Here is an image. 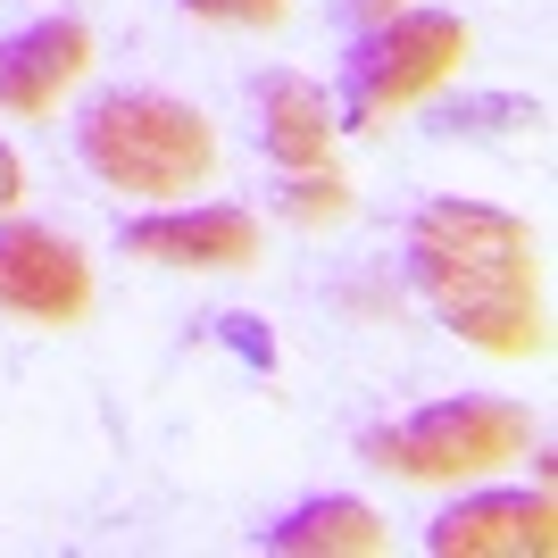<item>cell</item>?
I'll return each mask as SVG.
<instances>
[{"label":"cell","mask_w":558,"mask_h":558,"mask_svg":"<svg viewBox=\"0 0 558 558\" xmlns=\"http://www.w3.org/2000/svg\"><path fill=\"white\" fill-rule=\"evenodd\" d=\"M409 283L459 342L484 359H534L542 350V258L525 217L492 201H425L409 217Z\"/></svg>","instance_id":"obj_1"},{"label":"cell","mask_w":558,"mask_h":558,"mask_svg":"<svg viewBox=\"0 0 558 558\" xmlns=\"http://www.w3.org/2000/svg\"><path fill=\"white\" fill-rule=\"evenodd\" d=\"M75 159L125 201H184V192L209 184L217 134L192 100L134 84V93H100L75 117Z\"/></svg>","instance_id":"obj_2"},{"label":"cell","mask_w":558,"mask_h":558,"mask_svg":"<svg viewBox=\"0 0 558 558\" xmlns=\"http://www.w3.org/2000/svg\"><path fill=\"white\" fill-rule=\"evenodd\" d=\"M534 442V417L517 400H484V392H459V400H434L400 425H375L367 459L384 475H409V484H466V475H492V466L525 459Z\"/></svg>","instance_id":"obj_3"},{"label":"cell","mask_w":558,"mask_h":558,"mask_svg":"<svg viewBox=\"0 0 558 558\" xmlns=\"http://www.w3.org/2000/svg\"><path fill=\"white\" fill-rule=\"evenodd\" d=\"M475 50L450 9H400V17L367 25L359 43H350V68H342V117L350 134H375V125H392L400 109H417L442 75H459V59Z\"/></svg>","instance_id":"obj_4"},{"label":"cell","mask_w":558,"mask_h":558,"mask_svg":"<svg viewBox=\"0 0 558 558\" xmlns=\"http://www.w3.org/2000/svg\"><path fill=\"white\" fill-rule=\"evenodd\" d=\"M0 308L25 326H84L93 308V258L59 226L0 217Z\"/></svg>","instance_id":"obj_5"},{"label":"cell","mask_w":558,"mask_h":558,"mask_svg":"<svg viewBox=\"0 0 558 558\" xmlns=\"http://www.w3.org/2000/svg\"><path fill=\"white\" fill-rule=\"evenodd\" d=\"M558 525H550V492H475L459 509H442L425 525L434 558H550Z\"/></svg>","instance_id":"obj_6"},{"label":"cell","mask_w":558,"mask_h":558,"mask_svg":"<svg viewBox=\"0 0 558 558\" xmlns=\"http://www.w3.org/2000/svg\"><path fill=\"white\" fill-rule=\"evenodd\" d=\"M125 251L150 258V267H209V276H226V267H258V217L226 209V201H209V209H159V217L125 226Z\"/></svg>","instance_id":"obj_7"},{"label":"cell","mask_w":558,"mask_h":558,"mask_svg":"<svg viewBox=\"0 0 558 558\" xmlns=\"http://www.w3.org/2000/svg\"><path fill=\"white\" fill-rule=\"evenodd\" d=\"M93 68V25L84 17H34L0 43V109L9 117H50L59 93Z\"/></svg>","instance_id":"obj_8"},{"label":"cell","mask_w":558,"mask_h":558,"mask_svg":"<svg viewBox=\"0 0 558 558\" xmlns=\"http://www.w3.org/2000/svg\"><path fill=\"white\" fill-rule=\"evenodd\" d=\"M384 517L367 500H350V492H317L301 509H283L276 525H258V550L276 558H375L384 550Z\"/></svg>","instance_id":"obj_9"},{"label":"cell","mask_w":558,"mask_h":558,"mask_svg":"<svg viewBox=\"0 0 558 558\" xmlns=\"http://www.w3.org/2000/svg\"><path fill=\"white\" fill-rule=\"evenodd\" d=\"M333 100L308 84V75H267L258 84V150L283 167V175H301V167H333Z\"/></svg>","instance_id":"obj_10"},{"label":"cell","mask_w":558,"mask_h":558,"mask_svg":"<svg viewBox=\"0 0 558 558\" xmlns=\"http://www.w3.org/2000/svg\"><path fill=\"white\" fill-rule=\"evenodd\" d=\"M276 209L292 217V226H342L350 217V184L333 175V167H301V175H283V192H276Z\"/></svg>","instance_id":"obj_11"},{"label":"cell","mask_w":558,"mask_h":558,"mask_svg":"<svg viewBox=\"0 0 558 558\" xmlns=\"http://www.w3.org/2000/svg\"><path fill=\"white\" fill-rule=\"evenodd\" d=\"M175 9H192L209 25H276L283 17V0H175Z\"/></svg>","instance_id":"obj_12"},{"label":"cell","mask_w":558,"mask_h":558,"mask_svg":"<svg viewBox=\"0 0 558 558\" xmlns=\"http://www.w3.org/2000/svg\"><path fill=\"white\" fill-rule=\"evenodd\" d=\"M217 326H226V342L242 350V359H258V367H276V342H267V326H258V317H217Z\"/></svg>","instance_id":"obj_13"},{"label":"cell","mask_w":558,"mask_h":558,"mask_svg":"<svg viewBox=\"0 0 558 558\" xmlns=\"http://www.w3.org/2000/svg\"><path fill=\"white\" fill-rule=\"evenodd\" d=\"M17 201H25V159L9 150V142H0V217L17 209Z\"/></svg>","instance_id":"obj_14"},{"label":"cell","mask_w":558,"mask_h":558,"mask_svg":"<svg viewBox=\"0 0 558 558\" xmlns=\"http://www.w3.org/2000/svg\"><path fill=\"white\" fill-rule=\"evenodd\" d=\"M350 9H359V17H367V25H384V17H400V0H350Z\"/></svg>","instance_id":"obj_15"}]
</instances>
